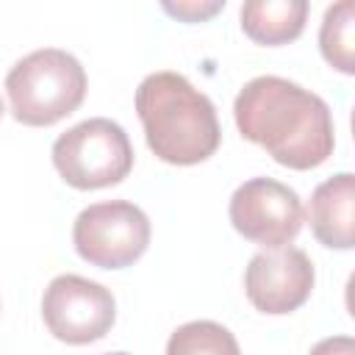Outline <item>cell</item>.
I'll return each mask as SVG.
<instances>
[{"mask_svg": "<svg viewBox=\"0 0 355 355\" xmlns=\"http://www.w3.org/2000/svg\"><path fill=\"white\" fill-rule=\"evenodd\" d=\"M319 50L333 69L344 75L355 72V3L352 0H341L324 11L322 28H319Z\"/></svg>", "mask_w": 355, "mask_h": 355, "instance_id": "cell-11", "label": "cell"}, {"mask_svg": "<svg viewBox=\"0 0 355 355\" xmlns=\"http://www.w3.org/2000/svg\"><path fill=\"white\" fill-rule=\"evenodd\" d=\"M355 175L338 172L319 183L308 202V222L319 244L352 250L355 244Z\"/></svg>", "mask_w": 355, "mask_h": 355, "instance_id": "cell-9", "label": "cell"}, {"mask_svg": "<svg viewBox=\"0 0 355 355\" xmlns=\"http://www.w3.org/2000/svg\"><path fill=\"white\" fill-rule=\"evenodd\" d=\"M42 319L47 330L64 344L100 341L116 319L114 294L80 275H58L42 297Z\"/></svg>", "mask_w": 355, "mask_h": 355, "instance_id": "cell-6", "label": "cell"}, {"mask_svg": "<svg viewBox=\"0 0 355 355\" xmlns=\"http://www.w3.org/2000/svg\"><path fill=\"white\" fill-rule=\"evenodd\" d=\"M105 355H128V352H105Z\"/></svg>", "mask_w": 355, "mask_h": 355, "instance_id": "cell-15", "label": "cell"}, {"mask_svg": "<svg viewBox=\"0 0 355 355\" xmlns=\"http://www.w3.org/2000/svg\"><path fill=\"white\" fill-rule=\"evenodd\" d=\"M53 166L80 191H94L122 183L133 169V147L122 125L105 116H92L53 141Z\"/></svg>", "mask_w": 355, "mask_h": 355, "instance_id": "cell-4", "label": "cell"}, {"mask_svg": "<svg viewBox=\"0 0 355 355\" xmlns=\"http://www.w3.org/2000/svg\"><path fill=\"white\" fill-rule=\"evenodd\" d=\"M308 19L305 0H247L241 6V31L266 47L294 42Z\"/></svg>", "mask_w": 355, "mask_h": 355, "instance_id": "cell-10", "label": "cell"}, {"mask_svg": "<svg viewBox=\"0 0 355 355\" xmlns=\"http://www.w3.org/2000/svg\"><path fill=\"white\" fill-rule=\"evenodd\" d=\"M219 8H225V0H214V3H164V11L186 19V22H202L208 17H214Z\"/></svg>", "mask_w": 355, "mask_h": 355, "instance_id": "cell-13", "label": "cell"}, {"mask_svg": "<svg viewBox=\"0 0 355 355\" xmlns=\"http://www.w3.org/2000/svg\"><path fill=\"white\" fill-rule=\"evenodd\" d=\"M230 222L252 244L263 250L288 247L302 227L300 194L272 178H250L230 197Z\"/></svg>", "mask_w": 355, "mask_h": 355, "instance_id": "cell-7", "label": "cell"}, {"mask_svg": "<svg viewBox=\"0 0 355 355\" xmlns=\"http://www.w3.org/2000/svg\"><path fill=\"white\" fill-rule=\"evenodd\" d=\"M166 355H241L236 336L211 319H194L180 324L169 341Z\"/></svg>", "mask_w": 355, "mask_h": 355, "instance_id": "cell-12", "label": "cell"}, {"mask_svg": "<svg viewBox=\"0 0 355 355\" xmlns=\"http://www.w3.org/2000/svg\"><path fill=\"white\" fill-rule=\"evenodd\" d=\"M75 252L100 269H125L150 244L147 214L128 200H108L83 208L72 225Z\"/></svg>", "mask_w": 355, "mask_h": 355, "instance_id": "cell-5", "label": "cell"}, {"mask_svg": "<svg viewBox=\"0 0 355 355\" xmlns=\"http://www.w3.org/2000/svg\"><path fill=\"white\" fill-rule=\"evenodd\" d=\"M6 92L17 122L47 128L78 111L86 97V72L72 53L42 47L8 69Z\"/></svg>", "mask_w": 355, "mask_h": 355, "instance_id": "cell-3", "label": "cell"}, {"mask_svg": "<svg viewBox=\"0 0 355 355\" xmlns=\"http://www.w3.org/2000/svg\"><path fill=\"white\" fill-rule=\"evenodd\" d=\"M311 355H355V341L349 336H330V338H322Z\"/></svg>", "mask_w": 355, "mask_h": 355, "instance_id": "cell-14", "label": "cell"}, {"mask_svg": "<svg viewBox=\"0 0 355 355\" xmlns=\"http://www.w3.org/2000/svg\"><path fill=\"white\" fill-rule=\"evenodd\" d=\"M0 116H3V100H0Z\"/></svg>", "mask_w": 355, "mask_h": 355, "instance_id": "cell-16", "label": "cell"}, {"mask_svg": "<svg viewBox=\"0 0 355 355\" xmlns=\"http://www.w3.org/2000/svg\"><path fill=\"white\" fill-rule=\"evenodd\" d=\"M313 263L300 247L263 250L250 258L244 272L247 300L269 316L291 313L308 302L313 291Z\"/></svg>", "mask_w": 355, "mask_h": 355, "instance_id": "cell-8", "label": "cell"}, {"mask_svg": "<svg viewBox=\"0 0 355 355\" xmlns=\"http://www.w3.org/2000/svg\"><path fill=\"white\" fill-rule=\"evenodd\" d=\"M233 119L247 141L288 169H316L336 147L330 105L288 78L261 75L244 83L233 103Z\"/></svg>", "mask_w": 355, "mask_h": 355, "instance_id": "cell-1", "label": "cell"}, {"mask_svg": "<svg viewBox=\"0 0 355 355\" xmlns=\"http://www.w3.org/2000/svg\"><path fill=\"white\" fill-rule=\"evenodd\" d=\"M136 114L144 128L147 147L175 166L208 161L219 141L216 108L180 72H153L136 89Z\"/></svg>", "mask_w": 355, "mask_h": 355, "instance_id": "cell-2", "label": "cell"}]
</instances>
